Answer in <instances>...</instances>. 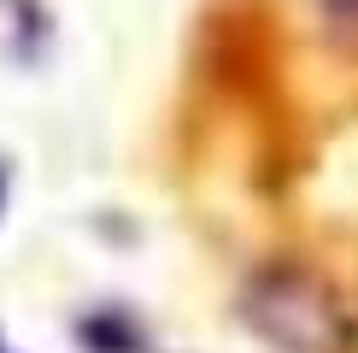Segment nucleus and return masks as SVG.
<instances>
[{
	"label": "nucleus",
	"instance_id": "1",
	"mask_svg": "<svg viewBox=\"0 0 358 353\" xmlns=\"http://www.w3.org/2000/svg\"><path fill=\"white\" fill-rule=\"evenodd\" d=\"M0 195H6V183H0Z\"/></svg>",
	"mask_w": 358,
	"mask_h": 353
}]
</instances>
